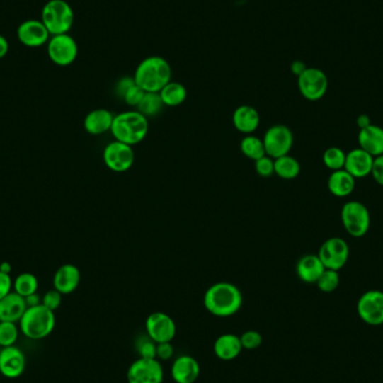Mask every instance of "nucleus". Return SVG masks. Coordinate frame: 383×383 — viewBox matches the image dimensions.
I'll use <instances>...</instances> for the list:
<instances>
[{"instance_id": "nucleus-45", "label": "nucleus", "mask_w": 383, "mask_h": 383, "mask_svg": "<svg viewBox=\"0 0 383 383\" xmlns=\"http://www.w3.org/2000/svg\"><path fill=\"white\" fill-rule=\"evenodd\" d=\"M371 119L369 115H365V113H362V115H358L357 118V126L359 127V129H365L367 127L370 126Z\"/></svg>"}, {"instance_id": "nucleus-30", "label": "nucleus", "mask_w": 383, "mask_h": 383, "mask_svg": "<svg viewBox=\"0 0 383 383\" xmlns=\"http://www.w3.org/2000/svg\"><path fill=\"white\" fill-rule=\"evenodd\" d=\"M163 100H161L159 92H146L139 105L137 107V110L149 118V117L159 115L163 110Z\"/></svg>"}, {"instance_id": "nucleus-18", "label": "nucleus", "mask_w": 383, "mask_h": 383, "mask_svg": "<svg viewBox=\"0 0 383 383\" xmlns=\"http://www.w3.org/2000/svg\"><path fill=\"white\" fill-rule=\"evenodd\" d=\"M201 373L198 362L190 355H181L173 362L171 375L176 383H194Z\"/></svg>"}, {"instance_id": "nucleus-27", "label": "nucleus", "mask_w": 383, "mask_h": 383, "mask_svg": "<svg viewBox=\"0 0 383 383\" xmlns=\"http://www.w3.org/2000/svg\"><path fill=\"white\" fill-rule=\"evenodd\" d=\"M159 93L163 100L164 105L167 107H178L183 105L188 98V90L185 86L175 81H171Z\"/></svg>"}, {"instance_id": "nucleus-2", "label": "nucleus", "mask_w": 383, "mask_h": 383, "mask_svg": "<svg viewBox=\"0 0 383 383\" xmlns=\"http://www.w3.org/2000/svg\"><path fill=\"white\" fill-rule=\"evenodd\" d=\"M134 80L145 92H159L172 81V67L164 57H146L137 67Z\"/></svg>"}, {"instance_id": "nucleus-29", "label": "nucleus", "mask_w": 383, "mask_h": 383, "mask_svg": "<svg viewBox=\"0 0 383 383\" xmlns=\"http://www.w3.org/2000/svg\"><path fill=\"white\" fill-rule=\"evenodd\" d=\"M240 149L247 159L252 161H258L265 156V145L263 140L253 135H246L244 139L240 142Z\"/></svg>"}, {"instance_id": "nucleus-24", "label": "nucleus", "mask_w": 383, "mask_h": 383, "mask_svg": "<svg viewBox=\"0 0 383 383\" xmlns=\"http://www.w3.org/2000/svg\"><path fill=\"white\" fill-rule=\"evenodd\" d=\"M242 348L241 340L238 335L232 333L222 334L215 340L213 345V351L217 359L222 361H232L241 353Z\"/></svg>"}, {"instance_id": "nucleus-21", "label": "nucleus", "mask_w": 383, "mask_h": 383, "mask_svg": "<svg viewBox=\"0 0 383 383\" xmlns=\"http://www.w3.org/2000/svg\"><path fill=\"white\" fill-rule=\"evenodd\" d=\"M26 300L17 292H9L0 299V321L19 323L26 311Z\"/></svg>"}, {"instance_id": "nucleus-17", "label": "nucleus", "mask_w": 383, "mask_h": 383, "mask_svg": "<svg viewBox=\"0 0 383 383\" xmlns=\"http://www.w3.org/2000/svg\"><path fill=\"white\" fill-rule=\"evenodd\" d=\"M373 161H375V157L367 153L365 150L360 147L354 148L346 154L344 169L346 172L350 173L355 180L365 178V177L371 175Z\"/></svg>"}, {"instance_id": "nucleus-48", "label": "nucleus", "mask_w": 383, "mask_h": 383, "mask_svg": "<svg viewBox=\"0 0 383 383\" xmlns=\"http://www.w3.org/2000/svg\"><path fill=\"white\" fill-rule=\"evenodd\" d=\"M0 271H3V273H11V265L9 263H3L1 265H0Z\"/></svg>"}, {"instance_id": "nucleus-41", "label": "nucleus", "mask_w": 383, "mask_h": 383, "mask_svg": "<svg viewBox=\"0 0 383 383\" xmlns=\"http://www.w3.org/2000/svg\"><path fill=\"white\" fill-rule=\"evenodd\" d=\"M371 175H372L375 183H378L379 185L383 186V155L375 157Z\"/></svg>"}, {"instance_id": "nucleus-39", "label": "nucleus", "mask_w": 383, "mask_h": 383, "mask_svg": "<svg viewBox=\"0 0 383 383\" xmlns=\"http://www.w3.org/2000/svg\"><path fill=\"white\" fill-rule=\"evenodd\" d=\"M42 304L50 311H55L62 304V294L57 290H49L42 298Z\"/></svg>"}, {"instance_id": "nucleus-6", "label": "nucleus", "mask_w": 383, "mask_h": 383, "mask_svg": "<svg viewBox=\"0 0 383 383\" xmlns=\"http://www.w3.org/2000/svg\"><path fill=\"white\" fill-rule=\"evenodd\" d=\"M341 221L346 234L353 238H362L370 229V212L362 202L348 201L341 210Z\"/></svg>"}, {"instance_id": "nucleus-49", "label": "nucleus", "mask_w": 383, "mask_h": 383, "mask_svg": "<svg viewBox=\"0 0 383 383\" xmlns=\"http://www.w3.org/2000/svg\"><path fill=\"white\" fill-rule=\"evenodd\" d=\"M1 348H1V346H0V351H1Z\"/></svg>"}, {"instance_id": "nucleus-44", "label": "nucleus", "mask_w": 383, "mask_h": 383, "mask_svg": "<svg viewBox=\"0 0 383 383\" xmlns=\"http://www.w3.org/2000/svg\"><path fill=\"white\" fill-rule=\"evenodd\" d=\"M306 69H307V67L302 61H294L292 65H290V70H292V74H295L297 78Z\"/></svg>"}, {"instance_id": "nucleus-35", "label": "nucleus", "mask_w": 383, "mask_h": 383, "mask_svg": "<svg viewBox=\"0 0 383 383\" xmlns=\"http://www.w3.org/2000/svg\"><path fill=\"white\" fill-rule=\"evenodd\" d=\"M156 348H157V343L147 335L138 341L137 352L139 354V357L144 359H156Z\"/></svg>"}, {"instance_id": "nucleus-4", "label": "nucleus", "mask_w": 383, "mask_h": 383, "mask_svg": "<svg viewBox=\"0 0 383 383\" xmlns=\"http://www.w3.org/2000/svg\"><path fill=\"white\" fill-rule=\"evenodd\" d=\"M57 324L54 311L46 309L43 304L27 307L19 321V330L30 340H43L52 334Z\"/></svg>"}, {"instance_id": "nucleus-13", "label": "nucleus", "mask_w": 383, "mask_h": 383, "mask_svg": "<svg viewBox=\"0 0 383 383\" xmlns=\"http://www.w3.org/2000/svg\"><path fill=\"white\" fill-rule=\"evenodd\" d=\"M358 314L360 319L371 326L383 324V292L369 290L358 302Z\"/></svg>"}, {"instance_id": "nucleus-38", "label": "nucleus", "mask_w": 383, "mask_h": 383, "mask_svg": "<svg viewBox=\"0 0 383 383\" xmlns=\"http://www.w3.org/2000/svg\"><path fill=\"white\" fill-rule=\"evenodd\" d=\"M146 92L142 90L140 86H137L135 82L134 86L127 90L126 93L124 94L122 100L126 102L127 105L130 107H138L140 102H142V98L145 96Z\"/></svg>"}, {"instance_id": "nucleus-46", "label": "nucleus", "mask_w": 383, "mask_h": 383, "mask_svg": "<svg viewBox=\"0 0 383 383\" xmlns=\"http://www.w3.org/2000/svg\"><path fill=\"white\" fill-rule=\"evenodd\" d=\"M25 300H26L27 307H34V306L40 305V304H42V298L40 297L38 292L27 296V297H25Z\"/></svg>"}, {"instance_id": "nucleus-25", "label": "nucleus", "mask_w": 383, "mask_h": 383, "mask_svg": "<svg viewBox=\"0 0 383 383\" xmlns=\"http://www.w3.org/2000/svg\"><path fill=\"white\" fill-rule=\"evenodd\" d=\"M115 115L107 109H96L88 113L84 119V129L88 134L98 135L105 134L110 132L113 127Z\"/></svg>"}, {"instance_id": "nucleus-22", "label": "nucleus", "mask_w": 383, "mask_h": 383, "mask_svg": "<svg viewBox=\"0 0 383 383\" xmlns=\"http://www.w3.org/2000/svg\"><path fill=\"white\" fill-rule=\"evenodd\" d=\"M232 124L241 134L252 135L260 125L259 113L251 105H240L234 111Z\"/></svg>"}, {"instance_id": "nucleus-3", "label": "nucleus", "mask_w": 383, "mask_h": 383, "mask_svg": "<svg viewBox=\"0 0 383 383\" xmlns=\"http://www.w3.org/2000/svg\"><path fill=\"white\" fill-rule=\"evenodd\" d=\"M110 132L115 140L134 146L147 137L149 122L147 117L138 110L124 111L115 115Z\"/></svg>"}, {"instance_id": "nucleus-26", "label": "nucleus", "mask_w": 383, "mask_h": 383, "mask_svg": "<svg viewBox=\"0 0 383 383\" xmlns=\"http://www.w3.org/2000/svg\"><path fill=\"white\" fill-rule=\"evenodd\" d=\"M355 181L357 180L350 173L346 172L345 169H340L330 175L327 181V188L335 198H348L353 193Z\"/></svg>"}, {"instance_id": "nucleus-28", "label": "nucleus", "mask_w": 383, "mask_h": 383, "mask_svg": "<svg viewBox=\"0 0 383 383\" xmlns=\"http://www.w3.org/2000/svg\"><path fill=\"white\" fill-rule=\"evenodd\" d=\"M275 174L282 180H294L300 174V164L290 155L275 159Z\"/></svg>"}, {"instance_id": "nucleus-37", "label": "nucleus", "mask_w": 383, "mask_h": 383, "mask_svg": "<svg viewBox=\"0 0 383 383\" xmlns=\"http://www.w3.org/2000/svg\"><path fill=\"white\" fill-rule=\"evenodd\" d=\"M256 172L261 177L273 176L275 174V159H271L269 156H263L261 159L255 161Z\"/></svg>"}, {"instance_id": "nucleus-31", "label": "nucleus", "mask_w": 383, "mask_h": 383, "mask_svg": "<svg viewBox=\"0 0 383 383\" xmlns=\"http://www.w3.org/2000/svg\"><path fill=\"white\" fill-rule=\"evenodd\" d=\"M13 290L18 295L23 297L32 295L38 292V279L35 275L30 273H23L17 276L15 282H13Z\"/></svg>"}, {"instance_id": "nucleus-32", "label": "nucleus", "mask_w": 383, "mask_h": 383, "mask_svg": "<svg viewBox=\"0 0 383 383\" xmlns=\"http://www.w3.org/2000/svg\"><path fill=\"white\" fill-rule=\"evenodd\" d=\"M323 159V163H324L326 168L330 169L332 172L335 171H340V169H344L345 166L346 153L342 148L328 147L325 150L324 154L321 156Z\"/></svg>"}, {"instance_id": "nucleus-20", "label": "nucleus", "mask_w": 383, "mask_h": 383, "mask_svg": "<svg viewBox=\"0 0 383 383\" xmlns=\"http://www.w3.org/2000/svg\"><path fill=\"white\" fill-rule=\"evenodd\" d=\"M359 147L365 150L373 157L383 155V128L377 125H370L365 129H360L358 134Z\"/></svg>"}, {"instance_id": "nucleus-5", "label": "nucleus", "mask_w": 383, "mask_h": 383, "mask_svg": "<svg viewBox=\"0 0 383 383\" xmlns=\"http://www.w3.org/2000/svg\"><path fill=\"white\" fill-rule=\"evenodd\" d=\"M40 21L52 36L67 34L74 23V13L65 0H49L42 9Z\"/></svg>"}, {"instance_id": "nucleus-42", "label": "nucleus", "mask_w": 383, "mask_h": 383, "mask_svg": "<svg viewBox=\"0 0 383 383\" xmlns=\"http://www.w3.org/2000/svg\"><path fill=\"white\" fill-rule=\"evenodd\" d=\"M13 280L9 273L0 271V299H3L5 296L11 292L13 288Z\"/></svg>"}, {"instance_id": "nucleus-40", "label": "nucleus", "mask_w": 383, "mask_h": 383, "mask_svg": "<svg viewBox=\"0 0 383 383\" xmlns=\"http://www.w3.org/2000/svg\"><path fill=\"white\" fill-rule=\"evenodd\" d=\"M174 357V346L172 342H163L157 343L156 348V359L159 361H168Z\"/></svg>"}, {"instance_id": "nucleus-33", "label": "nucleus", "mask_w": 383, "mask_h": 383, "mask_svg": "<svg viewBox=\"0 0 383 383\" xmlns=\"http://www.w3.org/2000/svg\"><path fill=\"white\" fill-rule=\"evenodd\" d=\"M19 327L13 321H0V346L8 348L16 344L19 336Z\"/></svg>"}, {"instance_id": "nucleus-12", "label": "nucleus", "mask_w": 383, "mask_h": 383, "mask_svg": "<svg viewBox=\"0 0 383 383\" xmlns=\"http://www.w3.org/2000/svg\"><path fill=\"white\" fill-rule=\"evenodd\" d=\"M128 383H161L164 369L157 359L139 358L132 362L127 372Z\"/></svg>"}, {"instance_id": "nucleus-15", "label": "nucleus", "mask_w": 383, "mask_h": 383, "mask_svg": "<svg viewBox=\"0 0 383 383\" xmlns=\"http://www.w3.org/2000/svg\"><path fill=\"white\" fill-rule=\"evenodd\" d=\"M51 36L43 22L38 19L25 21L17 28V38L19 42L26 47L32 49H38L49 43Z\"/></svg>"}, {"instance_id": "nucleus-47", "label": "nucleus", "mask_w": 383, "mask_h": 383, "mask_svg": "<svg viewBox=\"0 0 383 383\" xmlns=\"http://www.w3.org/2000/svg\"><path fill=\"white\" fill-rule=\"evenodd\" d=\"M9 51V43L7 38L5 36L0 35V59H4V57L8 54Z\"/></svg>"}, {"instance_id": "nucleus-1", "label": "nucleus", "mask_w": 383, "mask_h": 383, "mask_svg": "<svg viewBox=\"0 0 383 383\" xmlns=\"http://www.w3.org/2000/svg\"><path fill=\"white\" fill-rule=\"evenodd\" d=\"M204 307L217 317L234 316L244 303L241 290L228 282L213 284L204 294Z\"/></svg>"}, {"instance_id": "nucleus-16", "label": "nucleus", "mask_w": 383, "mask_h": 383, "mask_svg": "<svg viewBox=\"0 0 383 383\" xmlns=\"http://www.w3.org/2000/svg\"><path fill=\"white\" fill-rule=\"evenodd\" d=\"M26 369V357L16 345L1 348L0 351V373L8 379L19 378Z\"/></svg>"}, {"instance_id": "nucleus-34", "label": "nucleus", "mask_w": 383, "mask_h": 383, "mask_svg": "<svg viewBox=\"0 0 383 383\" xmlns=\"http://www.w3.org/2000/svg\"><path fill=\"white\" fill-rule=\"evenodd\" d=\"M340 273L332 269H325L316 282L319 290L323 292H333L340 286Z\"/></svg>"}, {"instance_id": "nucleus-7", "label": "nucleus", "mask_w": 383, "mask_h": 383, "mask_svg": "<svg viewBox=\"0 0 383 383\" xmlns=\"http://www.w3.org/2000/svg\"><path fill=\"white\" fill-rule=\"evenodd\" d=\"M265 155L276 159L290 155L294 145V134L285 125H275L267 129L263 138Z\"/></svg>"}, {"instance_id": "nucleus-43", "label": "nucleus", "mask_w": 383, "mask_h": 383, "mask_svg": "<svg viewBox=\"0 0 383 383\" xmlns=\"http://www.w3.org/2000/svg\"><path fill=\"white\" fill-rule=\"evenodd\" d=\"M134 76H132V78H128V76H126V78L120 79V80L117 82V84H115V94H117L119 98L122 99V97H124V94L126 93L127 90H128L130 86H134Z\"/></svg>"}, {"instance_id": "nucleus-23", "label": "nucleus", "mask_w": 383, "mask_h": 383, "mask_svg": "<svg viewBox=\"0 0 383 383\" xmlns=\"http://www.w3.org/2000/svg\"><path fill=\"white\" fill-rule=\"evenodd\" d=\"M324 265L317 255H305L298 260L296 273L298 278L306 284H316L321 273L325 270Z\"/></svg>"}, {"instance_id": "nucleus-19", "label": "nucleus", "mask_w": 383, "mask_h": 383, "mask_svg": "<svg viewBox=\"0 0 383 383\" xmlns=\"http://www.w3.org/2000/svg\"><path fill=\"white\" fill-rule=\"evenodd\" d=\"M81 282V271L72 263H65L57 269L54 275V290L62 295H69L78 288Z\"/></svg>"}, {"instance_id": "nucleus-14", "label": "nucleus", "mask_w": 383, "mask_h": 383, "mask_svg": "<svg viewBox=\"0 0 383 383\" xmlns=\"http://www.w3.org/2000/svg\"><path fill=\"white\" fill-rule=\"evenodd\" d=\"M146 331L156 343L172 342L176 335V324L167 314L155 311L146 319Z\"/></svg>"}, {"instance_id": "nucleus-9", "label": "nucleus", "mask_w": 383, "mask_h": 383, "mask_svg": "<svg viewBox=\"0 0 383 383\" xmlns=\"http://www.w3.org/2000/svg\"><path fill=\"white\" fill-rule=\"evenodd\" d=\"M297 84L300 94L309 101H319L328 88L327 75L317 67H307L298 76Z\"/></svg>"}, {"instance_id": "nucleus-36", "label": "nucleus", "mask_w": 383, "mask_h": 383, "mask_svg": "<svg viewBox=\"0 0 383 383\" xmlns=\"http://www.w3.org/2000/svg\"><path fill=\"white\" fill-rule=\"evenodd\" d=\"M240 340H241L242 348L252 351L263 344V335L257 331L250 330L244 332L240 336Z\"/></svg>"}, {"instance_id": "nucleus-8", "label": "nucleus", "mask_w": 383, "mask_h": 383, "mask_svg": "<svg viewBox=\"0 0 383 383\" xmlns=\"http://www.w3.org/2000/svg\"><path fill=\"white\" fill-rule=\"evenodd\" d=\"M317 256L325 268L340 271L348 263L350 247L344 239L332 236L323 242Z\"/></svg>"}, {"instance_id": "nucleus-11", "label": "nucleus", "mask_w": 383, "mask_h": 383, "mask_svg": "<svg viewBox=\"0 0 383 383\" xmlns=\"http://www.w3.org/2000/svg\"><path fill=\"white\" fill-rule=\"evenodd\" d=\"M103 161L108 168L115 173H124L132 168L135 161L132 146L113 140L103 150Z\"/></svg>"}, {"instance_id": "nucleus-10", "label": "nucleus", "mask_w": 383, "mask_h": 383, "mask_svg": "<svg viewBox=\"0 0 383 383\" xmlns=\"http://www.w3.org/2000/svg\"><path fill=\"white\" fill-rule=\"evenodd\" d=\"M47 54L54 64L69 67L78 57V44L72 36L69 35V33L53 35L47 43Z\"/></svg>"}]
</instances>
